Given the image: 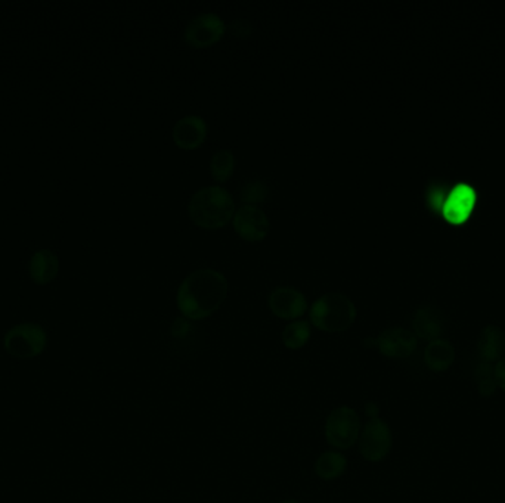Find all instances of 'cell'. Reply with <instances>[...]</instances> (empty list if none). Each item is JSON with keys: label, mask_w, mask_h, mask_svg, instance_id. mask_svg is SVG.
<instances>
[{"label": "cell", "mask_w": 505, "mask_h": 503, "mask_svg": "<svg viewBox=\"0 0 505 503\" xmlns=\"http://www.w3.org/2000/svg\"><path fill=\"white\" fill-rule=\"evenodd\" d=\"M368 418H377L379 416V406L376 403H368L367 405Z\"/></svg>", "instance_id": "25"}, {"label": "cell", "mask_w": 505, "mask_h": 503, "mask_svg": "<svg viewBox=\"0 0 505 503\" xmlns=\"http://www.w3.org/2000/svg\"><path fill=\"white\" fill-rule=\"evenodd\" d=\"M495 378L498 388L505 392V356L495 363Z\"/></svg>", "instance_id": "24"}, {"label": "cell", "mask_w": 505, "mask_h": 503, "mask_svg": "<svg viewBox=\"0 0 505 503\" xmlns=\"http://www.w3.org/2000/svg\"><path fill=\"white\" fill-rule=\"evenodd\" d=\"M226 26L220 15L216 12H202L189 19L185 27V41L195 48L210 46L224 36Z\"/></svg>", "instance_id": "9"}, {"label": "cell", "mask_w": 505, "mask_h": 503, "mask_svg": "<svg viewBox=\"0 0 505 503\" xmlns=\"http://www.w3.org/2000/svg\"><path fill=\"white\" fill-rule=\"evenodd\" d=\"M233 227L244 240H260L268 235L271 223L257 205L242 204L233 213Z\"/></svg>", "instance_id": "11"}, {"label": "cell", "mask_w": 505, "mask_h": 503, "mask_svg": "<svg viewBox=\"0 0 505 503\" xmlns=\"http://www.w3.org/2000/svg\"><path fill=\"white\" fill-rule=\"evenodd\" d=\"M394 446V434L385 419H368L359 434V453L368 462H381L389 456Z\"/></svg>", "instance_id": "7"}, {"label": "cell", "mask_w": 505, "mask_h": 503, "mask_svg": "<svg viewBox=\"0 0 505 503\" xmlns=\"http://www.w3.org/2000/svg\"><path fill=\"white\" fill-rule=\"evenodd\" d=\"M268 304L275 316L286 321H297L308 310V300L303 293L293 286H277L271 291Z\"/></svg>", "instance_id": "10"}, {"label": "cell", "mask_w": 505, "mask_h": 503, "mask_svg": "<svg viewBox=\"0 0 505 503\" xmlns=\"http://www.w3.org/2000/svg\"><path fill=\"white\" fill-rule=\"evenodd\" d=\"M228 290V279L224 273L216 269H198L182 281L176 301L182 316L189 321H202L222 306Z\"/></svg>", "instance_id": "1"}, {"label": "cell", "mask_w": 505, "mask_h": 503, "mask_svg": "<svg viewBox=\"0 0 505 503\" xmlns=\"http://www.w3.org/2000/svg\"><path fill=\"white\" fill-rule=\"evenodd\" d=\"M58 257L50 249L43 248L36 251L30 260V278L37 286H48L58 275Z\"/></svg>", "instance_id": "15"}, {"label": "cell", "mask_w": 505, "mask_h": 503, "mask_svg": "<svg viewBox=\"0 0 505 503\" xmlns=\"http://www.w3.org/2000/svg\"><path fill=\"white\" fill-rule=\"evenodd\" d=\"M189 330H191L189 319L178 317L173 326H172V334L175 335V337H185V335L188 334Z\"/></svg>", "instance_id": "23"}, {"label": "cell", "mask_w": 505, "mask_h": 503, "mask_svg": "<svg viewBox=\"0 0 505 503\" xmlns=\"http://www.w3.org/2000/svg\"><path fill=\"white\" fill-rule=\"evenodd\" d=\"M478 352L480 361L498 362L505 356V332L500 326L487 325L478 337Z\"/></svg>", "instance_id": "14"}, {"label": "cell", "mask_w": 505, "mask_h": 503, "mask_svg": "<svg viewBox=\"0 0 505 503\" xmlns=\"http://www.w3.org/2000/svg\"><path fill=\"white\" fill-rule=\"evenodd\" d=\"M189 216L204 229H218L226 225L235 213V202L228 189L210 185L198 189L189 201Z\"/></svg>", "instance_id": "3"}, {"label": "cell", "mask_w": 505, "mask_h": 503, "mask_svg": "<svg viewBox=\"0 0 505 503\" xmlns=\"http://www.w3.org/2000/svg\"><path fill=\"white\" fill-rule=\"evenodd\" d=\"M48 346V332L34 322H23L6 331L4 337L5 352L19 361L41 356Z\"/></svg>", "instance_id": "5"}, {"label": "cell", "mask_w": 505, "mask_h": 503, "mask_svg": "<svg viewBox=\"0 0 505 503\" xmlns=\"http://www.w3.org/2000/svg\"><path fill=\"white\" fill-rule=\"evenodd\" d=\"M209 125L202 116L189 114L180 118L173 127V139L176 145L184 149H194L204 142Z\"/></svg>", "instance_id": "13"}, {"label": "cell", "mask_w": 505, "mask_h": 503, "mask_svg": "<svg viewBox=\"0 0 505 503\" xmlns=\"http://www.w3.org/2000/svg\"><path fill=\"white\" fill-rule=\"evenodd\" d=\"M310 325L306 321H293L282 331V343L288 350H300L310 339Z\"/></svg>", "instance_id": "18"}, {"label": "cell", "mask_w": 505, "mask_h": 503, "mask_svg": "<svg viewBox=\"0 0 505 503\" xmlns=\"http://www.w3.org/2000/svg\"><path fill=\"white\" fill-rule=\"evenodd\" d=\"M455 362V348L451 341L445 339H433L425 350V363L427 370L442 374L449 370Z\"/></svg>", "instance_id": "16"}, {"label": "cell", "mask_w": 505, "mask_h": 503, "mask_svg": "<svg viewBox=\"0 0 505 503\" xmlns=\"http://www.w3.org/2000/svg\"><path fill=\"white\" fill-rule=\"evenodd\" d=\"M281 503H300L299 500H295V499H290V500H284Z\"/></svg>", "instance_id": "26"}, {"label": "cell", "mask_w": 505, "mask_h": 503, "mask_svg": "<svg viewBox=\"0 0 505 503\" xmlns=\"http://www.w3.org/2000/svg\"><path fill=\"white\" fill-rule=\"evenodd\" d=\"M348 469V458L339 450H328L319 454L315 462V472L324 481L340 478Z\"/></svg>", "instance_id": "17"}, {"label": "cell", "mask_w": 505, "mask_h": 503, "mask_svg": "<svg viewBox=\"0 0 505 503\" xmlns=\"http://www.w3.org/2000/svg\"><path fill=\"white\" fill-rule=\"evenodd\" d=\"M269 187L264 180L255 179V180H249V182L242 187L240 192V198H241L244 204L256 205L260 202H264L268 200Z\"/></svg>", "instance_id": "21"}, {"label": "cell", "mask_w": 505, "mask_h": 503, "mask_svg": "<svg viewBox=\"0 0 505 503\" xmlns=\"http://www.w3.org/2000/svg\"><path fill=\"white\" fill-rule=\"evenodd\" d=\"M425 201L427 209L442 214L443 217L456 225L464 223L473 213L478 195L474 187L467 183H455L449 187L442 180H430L425 189Z\"/></svg>", "instance_id": "2"}, {"label": "cell", "mask_w": 505, "mask_h": 503, "mask_svg": "<svg viewBox=\"0 0 505 503\" xmlns=\"http://www.w3.org/2000/svg\"><path fill=\"white\" fill-rule=\"evenodd\" d=\"M445 331V317L434 306H423L417 309L412 316V332L417 339L433 341L442 337Z\"/></svg>", "instance_id": "12"}, {"label": "cell", "mask_w": 505, "mask_h": 503, "mask_svg": "<svg viewBox=\"0 0 505 503\" xmlns=\"http://www.w3.org/2000/svg\"><path fill=\"white\" fill-rule=\"evenodd\" d=\"M210 170L218 182H225L233 176L235 170V156L229 149L215 152L210 160Z\"/></svg>", "instance_id": "20"}, {"label": "cell", "mask_w": 505, "mask_h": 503, "mask_svg": "<svg viewBox=\"0 0 505 503\" xmlns=\"http://www.w3.org/2000/svg\"><path fill=\"white\" fill-rule=\"evenodd\" d=\"M312 325L324 332H343L356 321V306L348 295L328 293L315 300L310 308Z\"/></svg>", "instance_id": "4"}, {"label": "cell", "mask_w": 505, "mask_h": 503, "mask_svg": "<svg viewBox=\"0 0 505 503\" xmlns=\"http://www.w3.org/2000/svg\"><path fill=\"white\" fill-rule=\"evenodd\" d=\"M363 343L368 347H376L387 359H408L418 347L416 334L401 326L387 328L377 339H367Z\"/></svg>", "instance_id": "8"}, {"label": "cell", "mask_w": 505, "mask_h": 503, "mask_svg": "<svg viewBox=\"0 0 505 503\" xmlns=\"http://www.w3.org/2000/svg\"><path fill=\"white\" fill-rule=\"evenodd\" d=\"M325 440L331 447L346 450L354 447L361 434V419L354 408L339 406L326 416L324 427Z\"/></svg>", "instance_id": "6"}, {"label": "cell", "mask_w": 505, "mask_h": 503, "mask_svg": "<svg viewBox=\"0 0 505 503\" xmlns=\"http://www.w3.org/2000/svg\"><path fill=\"white\" fill-rule=\"evenodd\" d=\"M231 30L238 37L249 36L251 33V24L244 19H238L231 24Z\"/></svg>", "instance_id": "22"}, {"label": "cell", "mask_w": 505, "mask_h": 503, "mask_svg": "<svg viewBox=\"0 0 505 503\" xmlns=\"http://www.w3.org/2000/svg\"><path fill=\"white\" fill-rule=\"evenodd\" d=\"M473 378L476 387H478V394L485 397V399L494 396L496 390H498V384H496L495 378V365L494 363L483 361L478 362L476 368H474Z\"/></svg>", "instance_id": "19"}]
</instances>
